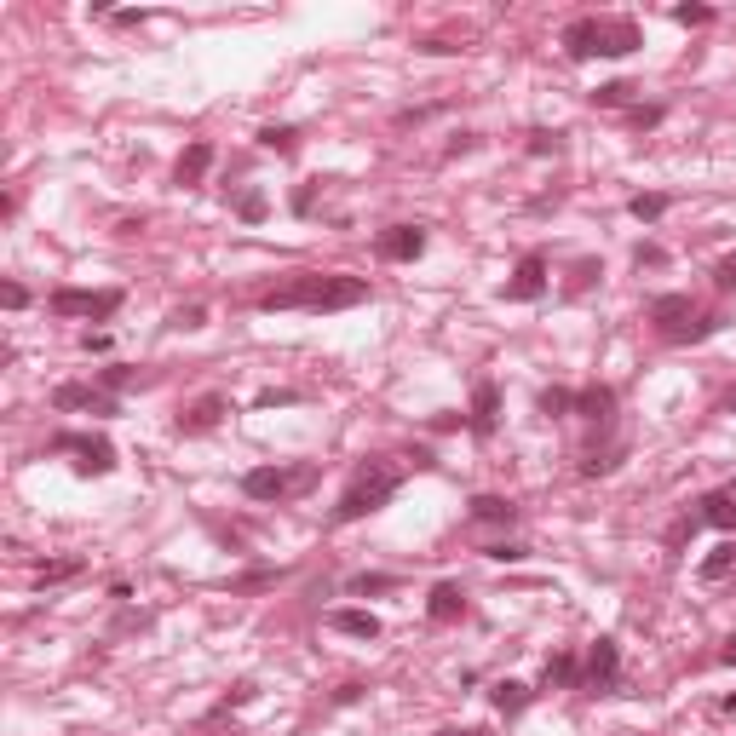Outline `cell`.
<instances>
[{
	"mask_svg": "<svg viewBox=\"0 0 736 736\" xmlns=\"http://www.w3.org/2000/svg\"><path fill=\"white\" fill-rule=\"evenodd\" d=\"M368 299L363 276H334V271H294L288 282H276L271 294H259L265 311H351Z\"/></svg>",
	"mask_w": 736,
	"mask_h": 736,
	"instance_id": "obj_1",
	"label": "cell"
},
{
	"mask_svg": "<svg viewBox=\"0 0 736 736\" xmlns=\"http://www.w3.org/2000/svg\"><path fill=\"white\" fill-rule=\"evenodd\" d=\"M639 41L644 35H639L633 18H575V23H564V52H570L575 64H587V58H627Z\"/></svg>",
	"mask_w": 736,
	"mask_h": 736,
	"instance_id": "obj_2",
	"label": "cell"
},
{
	"mask_svg": "<svg viewBox=\"0 0 736 736\" xmlns=\"http://www.w3.org/2000/svg\"><path fill=\"white\" fill-rule=\"evenodd\" d=\"M397 483H403V466H391V460H368L363 472L351 478V489L340 495L334 518H340V524H357V518H368V512H380V506L397 495Z\"/></svg>",
	"mask_w": 736,
	"mask_h": 736,
	"instance_id": "obj_3",
	"label": "cell"
},
{
	"mask_svg": "<svg viewBox=\"0 0 736 736\" xmlns=\"http://www.w3.org/2000/svg\"><path fill=\"white\" fill-rule=\"evenodd\" d=\"M650 322H656V334L673 345H690V340H708L725 328V317H696V299L690 294H662L650 299Z\"/></svg>",
	"mask_w": 736,
	"mask_h": 736,
	"instance_id": "obj_4",
	"label": "cell"
},
{
	"mask_svg": "<svg viewBox=\"0 0 736 736\" xmlns=\"http://www.w3.org/2000/svg\"><path fill=\"white\" fill-rule=\"evenodd\" d=\"M311 483H317L311 460H299V466H253V472H242V495L248 501H288V495L311 489Z\"/></svg>",
	"mask_w": 736,
	"mask_h": 736,
	"instance_id": "obj_5",
	"label": "cell"
},
{
	"mask_svg": "<svg viewBox=\"0 0 736 736\" xmlns=\"http://www.w3.org/2000/svg\"><path fill=\"white\" fill-rule=\"evenodd\" d=\"M52 311L58 317H92V322H104V317H115L121 311V288H58L52 294Z\"/></svg>",
	"mask_w": 736,
	"mask_h": 736,
	"instance_id": "obj_6",
	"label": "cell"
},
{
	"mask_svg": "<svg viewBox=\"0 0 736 736\" xmlns=\"http://www.w3.org/2000/svg\"><path fill=\"white\" fill-rule=\"evenodd\" d=\"M52 449H58V455H81V460H75V472H81V478H104V472H115V449L104 443V437L58 432V437H52Z\"/></svg>",
	"mask_w": 736,
	"mask_h": 736,
	"instance_id": "obj_7",
	"label": "cell"
},
{
	"mask_svg": "<svg viewBox=\"0 0 736 736\" xmlns=\"http://www.w3.org/2000/svg\"><path fill=\"white\" fill-rule=\"evenodd\" d=\"M621 685V650L616 639H598L587 650V662H581V690H598V696H610Z\"/></svg>",
	"mask_w": 736,
	"mask_h": 736,
	"instance_id": "obj_8",
	"label": "cell"
},
{
	"mask_svg": "<svg viewBox=\"0 0 736 736\" xmlns=\"http://www.w3.org/2000/svg\"><path fill=\"white\" fill-rule=\"evenodd\" d=\"M547 294V253H524L518 259V271H512V282L501 288V299H512V305H529V299Z\"/></svg>",
	"mask_w": 736,
	"mask_h": 736,
	"instance_id": "obj_9",
	"label": "cell"
},
{
	"mask_svg": "<svg viewBox=\"0 0 736 736\" xmlns=\"http://www.w3.org/2000/svg\"><path fill=\"white\" fill-rule=\"evenodd\" d=\"M374 253L380 259H391V265H409V259H420L426 253V230L420 225H391L374 236Z\"/></svg>",
	"mask_w": 736,
	"mask_h": 736,
	"instance_id": "obj_10",
	"label": "cell"
},
{
	"mask_svg": "<svg viewBox=\"0 0 736 736\" xmlns=\"http://www.w3.org/2000/svg\"><path fill=\"white\" fill-rule=\"evenodd\" d=\"M52 409H92V414H115V397L104 386H81V380H69V386L52 391Z\"/></svg>",
	"mask_w": 736,
	"mask_h": 736,
	"instance_id": "obj_11",
	"label": "cell"
},
{
	"mask_svg": "<svg viewBox=\"0 0 736 736\" xmlns=\"http://www.w3.org/2000/svg\"><path fill=\"white\" fill-rule=\"evenodd\" d=\"M466 426L478 437H495V426H501V391H495V380H478V386H472V414H466Z\"/></svg>",
	"mask_w": 736,
	"mask_h": 736,
	"instance_id": "obj_12",
	"label": "cell"
},
{
	"mask_svg": "<svg viewBox=\"0 0 736 736\" xmlns=\"http://www.w3.org/2000/svg\"><path fill=\"white\" fill-rule=\"evenodd\" d=\"M225 414H230V403H225V397H213V391H207V397H196V403H190V409L179 414V432H184V437H196V432H213V426H219Z\"/></svg>",
	"mask_w": 736,
	"mask_h": 736,
	"instance_id": "obj_13",
	"label": "cell"
},
{
	"mask_svg": "<svg viewBox=\"0 0 736 736\" xmlns=\"http://www.w3.org/2000/svg\"><path fill=\"white\" fill-rule=\"evenodd\" d=\"M426 616H432L437 627L460 621V616H466V593H460L455 581H437V587H432V598H426Z\"/></svg>",
	"mask_w": 736,
	"mask_h": 736,
	"instance_id": "obj_14",
	"label": "cell"
},
{
	"mask_svg": "<svg viewBox=\"0 0 736 736\" xmlns=\"http://www.w3.org/2000/svg\"><path fill=\"white\" fill-rule=\"evenodd\" d=\"M575 414L604 426V420L616 414V391H610V386H581V391H575Z\"/></svg>",
	"mask_w": 736,
	"mask_h": 736,
	"instance_id": "obj_15",
	"label": "cell"
},
{
	"mask_svg": "<svg viewBox=\"0 0 736 736\" xmlns=\"http://www.w3.org/2000/svg\"><path fill=\"white\" fill-rule=\"evenodd\" d=\"M207 167H213V144H207V138H196V144H190V150L179 156L173 179H179V184H202V179H207Z\"/></svg>",
	"mask_w": 736,
	"mask_h": 736,
	"instance_id": "obj_16",
	"label": "cell"
},
{
	"mask_svg": "<svg viewBox=\"0 0 736 736\" xmlns=\"http://www.w3.org/2000/svg\"><path fill=\"white\" fill-rule=\"evenodd\" d=\"M328 627H334V633H351V639H380V616H368V610H334Z\"/></svg>",
	"mask_w": 736,
	"mask_h": 736,
	"instance_id": "obj_17",
	"label": "cell"
},
{
	"mask_svg": "<svg viewBox=\"0 0 736 736\" xmlns=\"http://www.w3.org/2000/svg\"><path fill=\"white\" fill-rule=\"evenodd\" d=\"M472 518H478V524H512L518 506L506 501V495H472Z\"/></svg>",
	"mask_w": 736,
	"mask_h": 736,
	"instance_id": "obj_18",
	"label": "cell"
},
{
	"mask_svg": "<svg viewBox=\"0 0 736 736\" xmlns=\"http://www.w3.org/2000/svg\"><path fill=\"white\" fill-rule=\"evenodd\" d=\"M529 696H535V690L518 685V679H501V685L489 690V702H495V708H501L506 719H512V713H524V708H529Z\"/></svg>",
	"mask_w": 736,
	"mask_h": 736,
	"instance_id": "obj_19",
	"label": "cell"
},
{
	"mask_svg": "<svg viewBox=\"0 0 736 736\" xmlns=\"http://www.w3.org/2000/svg\"><path fill=\"white\" fill-rule=\"evenodd\" d=\"M702 524L736 529V495H731V489H719V495H708V501H702Z\"/></svg>",
	"mask_w": 736,
	"mask_h": 736,
	"instance_id": "obj_20",
	"label": "cell"
},
{
	"mask_svg": "<svg viewBox=\"0 0 736 736\" xmlns=\"http://www.w3.org/2000/svg\"><path fill=\"white\" fill-rule=\"evenodd\" d=\"M558 685V690H570V685H581V662H575L570 650H564V656H552L547 662V690Z\"/></svg>",
	"mask_w": 736,
	"mask_h": 736,
	"instance_id": "obj_21",
	"label": "cell"
},
{
	"mask_svg": "<svg viewBox=\"0 0 736 736\" xmlns=\"http://www.w3.org/2000/svg\"><path fill=\"white\" fill-rule=\"evenodd\" d=\"M259 150L294 156V150H299V127H259Z\"/></svg>",
	"mask_w": 736,
	"mask_h": 736,
	"instance_id": "obj_22",
	"label": "cell"
},
{
	"mask_svg": "<svg viewBox=\"0 0 736 736\" xmlns=\"http://www.w3.org/2000/svg\"><path fill=\"white\" fill-rule=\"evenodd\" d=\"M633 92H639L633 81H604V87L593 92V104L598 110H621V104H633Z\"/></svg>",
	"mask_w": 736,
	"mask_h": 736,
	"instance_id": "obj_23",
	"label": "cell"
},
{
	"mask_svg": "<svg viewBox=\"0 0 736 736\" xmlns=\"http://www.w3.org/2000/svg\"><path fill=\"white\" fill-rule=\"evenodd\" d=\"M627 213H633L639 225H656V219L667 213V196H656V190H650V196H633V202H627Z\"/></svg>",
	"mask_w": 736,
	"mask_h": 736,
	"instance_id": "obj_24",
	"label": "cell"
},
{
	"mask_svg": "<svg viewBox=\"0 0 736 736\" xmlns=\"http://www.w3.org/2000/svg\"><path fill=\"white\" fill-rule=\"evenodd\" d=\"M236 213H242V219H248V225H259V219H265V213H271V202H265V190H248V196H242V202H236Z\"/></svg>",
	"mask_w": 736,
	"mask_h": 736,
	"instance_id": "obj_25",
	"label": "cell"
},
{
	"mask_svg": "<svg viewBox=\"0 0 736 736\" xmlns=\"http://www.w3.org/2000/svg\"><path fill=\"white\" fill-rule=\"evenodd\" d=\"M662 104H633V110H627V127H639V133H644V127H662Z\"/></svg>",
	"mask_w": 736,
	"mask_h": 736,
	"instance_id": "obj_26",
	"label": "cell"
},
{
	"mask_svg": "<svg viewBox=\"0 0 736 736\" xmlns=\"http://www.w3.org/2000/svg\"><path fill=\"white\" fill-rule=\"evenodd\" d=\"M558 150H564V133H547V127L529 133V156H558Z\"/></svg>",
	"mask_w": 736,
	"mask_h": 736,
	"instance_id": "obj_27",
	"label": "cell"
},
{
	"mask_svg": "<svg viewBox=\"0 0 736 736\" xmlns=\"http://www.w3.org/2000/svg\"><path fill=\"white\" fill-rule=\"evenodd\" d=\"M397 575H351V593H391Z\"/></svg>",
	"mask_w": 736,
	"mask_h": 736,
	"instance_id": "obj_28",
	"label": "cell"
},
{
	"mask_svg": "<svg viewBox=\"0 0 736 736\" xmlns=\"http://www.w3.org/2000/svg\"><path fill=\"white\" fill-rule=\"evenodd\" d=\"M570 409H575V391H558V386L541 391V414H570Z\"/></svg>",
	"mask_w": 736,
	"mask_h": 736,
	"instance_id": "obj_29",
	"label": "cell"
},
{
	"mask_svg": "<svg viewBox=\"0 0 736 736\" xmlns=\"http://www.w3.org/2000/svg\"><path fill=\"white\" fill-rule=\"evenodd\" d=\"M713 288H719V294H736V253L713 265Z\"/></svg>",
	"mask_w": 736,
	"mask_h": 736,
	"instance_id": "obj_30",
	"label": "cell"
},
{
	"mask_svg": "<svg viewBox=\"0 0 736 736\" xmlns=\"http://www.w3.org/2000/svg\"><path fill=\"white\" fill-rule=\"evenodd\" d=\"M673 23H685V29H702V23H713L708 6H673Z\"/></svg>",
	"mask_w": 736,
	"mask_h": 736,
	"instance_id": "obj_31",
	"label": "cell"
},
{
	"mask_svg": "<svg viewBox=\"0 0 736 736\" xmlns=\"http://www.w3.org/2000/svg\"><path fill=\"white\" fill-rule=\"evenodd\" d=\"M731 564H736V547H719V552L708 558V564H702V575H708V581H719V575L731 570Z\"/></svg>",
	"mask_w": 736,
	"mask_h": 736,
	"instance_id": "obj_32",
	"label": "cell"
},
{
	"mask_svg": "<svg viewBox=\"0 0 736 736\" xmlns=\"http://www.w3.org/2000/svg\"><path fill=\"white\" fill-rule=\"evenodd\" d=\"M75 570H81V558H58V564H46L41 570V581H69Z\"/></svg>",
	"mask_w": 736,
	"mask_h": 736,
	"instance_id": "obj_33",
	"label": "cell"
},
{
	"mask_svg": "<svg viewBox=\"0 0 736 736\" xmlns=\"http://www.w3.org/2000/svg\"><path fill=\"white\" fill-rule=\"evenodd\" d=\"M98 386H104V391H121V386H133V368H104V374H98Z\"/></svg>",
	"mask_w": 736,
	"mask_h": 736,
	"instance_id": "obj_34",
	"label": "cell"
},
{
	"mask_svg": "<svg viewBox=\"0 0 736 736\" xmlns=\"http://www.w3.org/2000/svg\"><path fill=\"white\" fill-rule=\"evenodd\" d=\"M593 276H604V271H598L593 259H581V265H575V276H570V294H581V288H587Z\"/></svg>",
	"mask_w": 736,
	"mask_h": 736,
	"instance_id": "obj_35",
	"label": "cell"
},
{
	"mask_svg": "<svg viewBox=\"0 0 736 736\" xmlns=\"http://www.w3.org/2000/svg\"><path fill=\"white\" fill-rule=\"evenodd\" d=\"M0 305H6V311H23V305H29L23 282H6V288H0Z\"/></svg>",
	"mask_w": 736,
	"mask_h": 736,
	"instance_id": "obj_36",
	"label": "cell"
},
{
	"mask_svg": "<svg viewBox=\"0 0 736 736\" xmlns=\"http://www.w3.org/2000/svg\"><path fill=\"white\" fill-rule=\"evenodd\" d=\"M483 552H489L495 564H518V558H524V547H512V541H501V547H483Z\"/></svg>",
	"mask_w": 736,
	"mask_h": 736,
	"instance_id": "obj_37",
	"label": "cell"
},
{
	"mask_svg": "<svg viewBox=\"0 0 736 736\" xmlns=\"http://www.w3.org/2000/svg\"><path fill=\"white\" fill-rule=\"evenodd\" d=\"M311 207H317V179L299 184V196H294V213H311Z\"/></svg>",
	"mask_w": 736,
	"mask_h": 736,
	"instance_id": "obj_38",
	"label": "cell"
},
{
	"mask_svg": "<svg viewBox=\"0 0 736 736\" xmlns=\"http://www.w3.org/2000/svg\"><path fill=\"white\" fill-rule=\"evenodd\" d=\"M173 328H202V305H184V311H173Z\"/></svg>",
	"mask_w": 736,
	"mask_h": 736,
	"instance_id": "obj_39",
	"label": "cell"
},
{
	"mask_svg": "<svg viewBox=\"0 0 736 736\" xmlns=\"http://www.w3.org/2000/svg\"><path fill=\"white\" fill-rule=\"evenodd\" d=\"M633 259H639V265H667V253H662V248H639Z\"/></svg>",
	"mask_w": 736,
	"mask_h": 736,
	"instance_id": "obj_40",
	"label": "cell"
},
{
	"mask_svg": "<svg viewBox=\"0 0 736 736\" xmlns=\"http://www.w3.org/2000/svg\"><path fill=\"white\" fill-rule=\"evenodd\" d=\"M719 662H725V667H736V633L725 639V650H719Z\"/></svg>",
	"mask_w": 736,
	"mask_h": 736,
	"instance_id": "obj_41",
	"label": "cell"
},
{
	"mask_svg": "<svg viewBox=\"0 0 736 736\" xmlns=\"http://www.w3.org/2000/svg\"><path fill=\"white\" fill-rule=\"evenodd\" d=\"M719 713H736V690H731V696H725V702H719Z\"/></svg>",
	"mask_w": 736,
	"mask_h": 736,
	"instance_id": "obj_42",
	"label": "cell"
},
{
	"mask_svg": "<svg viewBox=\"0 0 736 736\" xmlns=\"http://www.w3.org/2000/svg\"><path fill=\"white\" fill-rule=\"evenodd\" d=\"M725 409H731V414H736V386H731V391H725Z\"/></svg>",
	"mask_w": 736,
	"mask_h": 736,
	"instance_id": "obj_43",
	"label": "cell"
},
{
	"mask_svg": "<svg viewBox=\"0 0 736 736\" xmlns=\"http://www.w3.org/2000/svg\"><path fill=\"white\" fill-rule=\"evenodd\" d=\"M437 736H483V731H437Z\"/></svg>",
	"mask_w": 736,
	"mask_h": 736,
	"instance_id": "obj_44",
	"label": "cell"
},
{
	"mask_svg": "<svg viewBox=\"0 0 736 736\" xmlns=\"http://www.w3.org/2000/svg\"><path fill=\"white\" fill-rule=\"evenodd\" d=\"M731 495H736V489H731Z\"/></svg>",
	"mask_w": 736,
	"mask_h": 736,
	"instance_id": "obj_45",
	"label": "cell"
}]
</instances>
